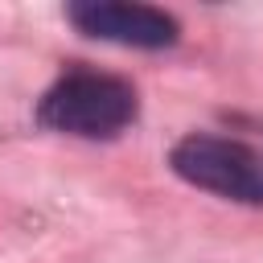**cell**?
<instances>
[{
	"instance_id": "7a4b0ae2",
	"label": "cell",
	"mask_w": 263,
	"mask_h": 263,
	"mask_svg": "<svg viewBox=\"0 0 263 263\" xmlns=\"http://www.w3.org/2000/svg\"><path fill=\"white\" fill-rule=\"evenodd\" d=\"M168 164L181 181L205 193H218L242 205H263V156L238 140L193 132L173 144Z\"/></svg>"
},
{
	"instance_id": "3957f363",
	"label": "cell",
	"mask_w": 263,
	"mask_h": 263,
	"mask_svg": "<svg viewBox=\"0 0 263 263\" xmlns=\"http://www.w3.org/2000/svg\"><path fill=\"white\" fill-rule=\"evenodd\" d=\"M66 21L99 41L132 45V49H164L177 41L181 25L164 8L152 4H119V0H78L66 8Z\"/></svg>"
},
{
	"instance_id": "6da1fadb",
	"label": "cell",
	"mask_w": 263,
	"mask_h": 263,
	"mask_svg": "<svg viewBox=\"0 0 263 263\" xmlns=\"http://www.w3.org/2000/svg\"><path fill=\"white\" fill-rule=\"evenodd\" d=\"M37 119L49 132L82 136V140H111L136 119V90L132 82L103 74V70H66L37 103Z\"/></svg>"
}]
</instances>
